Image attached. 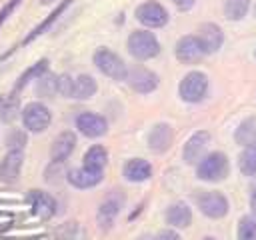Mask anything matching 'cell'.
<instances>
[{
    "instance_id": "cell-1",
    "label": "cell",
    "mask_w": 256,
    "mask_h": 240,
    "mask_svg": "<svg viewBox=\"0 0 256 240\" xmlns=\"http://www.w3.org/2000/svg\"><path fill=\"white\" fill-rule=\"evenodd\" d=\"M230 162L224 152H210L196 164V176L204 182H220L228 176Z\"/></svg>"
},
{
    "instance_id": "cell-2",
    "label": "cell",
    "mask_w": 256,
    "mask_h": 240,
    "mask_svg": "<svg viewBox=\"0 0 256 240\" xmlns=\"http://www.w3.org/2000/svg\"><path fill=\"white\" fill-rule=\"evenodd\" d=\"M126 46H128V52L136 60H150V58L160 54V42L148 30H134L128 36Z\"/></svg>"
},
{
    "instance_id": "cell-3",
    "label": "cell",
    "mask_w": 256,
    "mask_h": 240,
    "mask_svg": "<svg viewBox=\"0 0 256 240\" xmlns=\"http://www.w3.org/2000/svg\"><path fill=\"white\" fill-rule=\"evenodd\" d=\"M94 64L104 76H108L112 80H126V76H128V68H126L124 60L108 48H98L94 52Z\"/></svg>"
},
{
    "instance_id": "cell-4",
    "label": "cell",
    "mask_w": 256,
    "mask_h": 240,
    "mask_svg": "<svg viewBox=\"0 0 256 240\" xmlns=\"http://www.w3.org/2000/svg\"><path fill=\"white\" fill-rule=\"evenodd\" d=\"M208 92V78L204 72H198V70H192L188 72L180 84H178V94L184 102H190V104H196L200 102Z\"/></svg>"
},
{
    "instance_id": "cell-5",
    "label": "cell",
    "mask_w": 256,
    "mask_h": 240,
    "mask_svg": "<svg viewBox=\"0 0 256 240\" xmlns=\"http://www.w3.org/2000/svg\"><path fill=\"white\" fill-rule=\"evenodd\" d=\"M52 122L50 110L42 102H30L22 110V124L28 132H44Z\"/></svg>"
},
{
    "instance_id": "cell-6",
    "label": "cell",
    "mask_w": 256,
    "mask_h": 240,
    "mask_svg": "<svg viewBox=\"0 0 256 240\" xmlns=\"http://www.w3.org/2000/svg\"><path fill=\"white\" fill-rule=\"evenodd\" d=\"M196 206L208 218H224L228 214V200L224 194H220L216 190L198 192L196 194Z\"/></svg>"
},
{
    "instance_id": "cell-7",
    "label": "cell",
    "mask_w": 256,
    "mask_h": 240,
    "mask_svg": "<svg viewBox=\"0 0 256 240\" xmlns=\"http://www.w3.org/2000/svg\"><path fill=\"white\" fill-rule=\"evenodd\" d=\"M136 20L148 28H162L168 22V12L160 2L148 0L136 8Z\"/></svg>"
},
{
    "instance_id": "cell-8",
    "label": "cell",
    "mask_w": 256,
    "mask_h": 240,
    "mask_svg": "<svg viewBox=\"0 0 256 240\" xmlns=\"http://www.w3.org/2000/svg\"><path fill=\"white\" fill-rule=\"evenodd\" d=\"M126 82L138 94H150V92H154L158 88V76L152 70L144 68V66L130 68L128 70V76H126Z\"/></svg>"
},
{
    "instance_id": "cell-9",
    "label": "cell",
    "mask_w": 256,
    "mask_h": 240,
    "mask_svg": "<svg viewBox=\"0 0 256 240\" xmlns=\"http://www.w3.org/2000/svg\"><path fill=\"white\" fill-rule=\"evenodd\" d=\"M208 144H210V134H208L206 130L194 132V134L186 140V144H184V148H182V158H184V162H186V164H198V162L204 158V152H206Z\"/></svg>"
},
{
    "instance_id": "cell-10",
    "label": "cell",
    "mask_w": 256,
    "mask_h": 240,
    "mask_svg": "<svg viewBox=\"0 0 256 240\" xmlns=\"http://www.w3.org/2000/svg\"><path fill=\"white\" fill-rule=\"evenodd\" d=\"M174 54H176V58H178L180 62H184V64H194V62H198L202 56H206V52H204V48H202L198 36H192V34L182 36V38L176 42Z\"/></svg>"
},
{
    "instance_id": "cell-11",
    "label": "cell",
    "mask_w": 256,
    "mask_h": 240,
    "mask_svg": "<svg viewBox=\"0 0 256 240\" xmlns=\"http://www.w3.org/2000/svg\"><path fill=\"white\" fill-rule=\"evenodd\" d=\"M76 128L88 138H100V136H104L108 132V122L100 114L82 112V114L76 116Z\"/></svg>"
},
{
    "instance_id": "cell-12",
    "label": "cell",
    "mask_w": 256,
    "mask_h": 240,
    "mask_svg": "<svg viewBox=\"0 0 256 240\" xmlns=\"http://www.w3.org/2000/svg\"><path fill=\"white\" fill-rule=\"evenodd\" d=\"M28 202H30L32 212L42 220H48L56 214V200L50 194L42 192V190H30L28 192Z\"/></svg>"
},
{
    "instance_id": "cell-13",
    "label": "cell",
    "mask_w": 256,
    "mask_h": 240,
    "mask_svg": "<svg viewBox=\"0 0 256 240\" xmlns=\"http://www.w3.org/2000/svg\"><path fill=\"white\" fill-rule=\"evenodd\" d=\"M122 202H124V196H120L118 192L108 194L100 202V206H98V224L102 228H110L112 226V222L116 220V216H118V212L122 208Z\"/></svg>"
},
{
    "instance_id": "cell-14",
    "label": "cell",
    "mask_w": 256,
    "mask_h": 240,
    "mask_svg": "<svg viewBox=\"0 0 256 240\" xmlns=\"http://www.w3.org/2000/svg\"><path fill=\"white\" fill-rule=\"evenodd\" d=\"M66 180L74 186V188H94L96 184L102 182V170H92L88 166H82V168H74V170H68L66 174Z\"/></svg>"
},
{
    "instance_id": "cell-15",
    "label": "cell",
    "mask_w": 256,
    "mask_h": 240,
    "mask_svg": "<svg viewBox=\"0 0 256 240\" xmlns=\"http://www.w3.org/2000/svg\"><path fill=\"white\" fill-rule=\"evenodd\" d=\"M196 36H198V40H200V44H202V48H204L206 54H214L222 46V42H224V34L220 30V26L214 24V22L202 24Z\"/></svg>"
},
{
    "instance_id": "cell-16",
    "label": "cell",
    "mask_w": 256,
    "mask_h": 240,
    "mask_svg": "<svg viewBox=\"0 0 256 240\" xmlns=\"http://www.w3.org/2000/svg\"><path fill=\"white\" fill-rule=\"evenodd\" d=\"M172 136H174V134H172L170 124L160 122V124L152 126V130L148 132V148H150L152 152H156V154H162V152H166V150L170 148Z\"/></svg>"
},
{
    "instance_id": "cell-17",
    "label": "cell",
    "mask_w": 256,
    "mask_h": 240,
    "mask_svg": "<svg viewBox=\"0 0 256 240\" xmlns=\"http://www.w3.org/2000/svg\"><path fill=\"white\" fill-rule=\"evenodd\" d=\"M74 146H76V136H74V132H70V130L60 132V134L54 138L52 148H50V158H52V162H64V160L72 154Z\"/></svg>"
},
{
    "instance_id": "cell-18",
    "label": "cell",
    "mask_w": 256,
    "mask_h": 240,
    "mask_svg": "<svg viewBox=\"0 0 256 240\" xmlns=\"http://www.w3.org/2000/svg\"><path fill=\"white\" fill-rule=\"evenodd\" d=\"M122 174L128 182H144L152 176V166L144 158H132L124 164Z\"/></svg>"
},
{
    "instance_id": "cell-19",
    "label": "cell",
    "mask_w": 256,
    "mask_h": 240,
    "mask_svg": "<svg viewBox=\"0 0 256 240\" xmlns=\"http://www.w3.org/2000/svg\"><path fill=\"white\" fill-rule=\"evenodd\" d=\"M22 162H24V150L20 148H10L8 154L4 156L2 164H0V174L6 180H16L20 170H22Z\"/></svg>"
},
{
    "instance_id": "cell-20",
    "label": "cell",
    "mask_w": 256,
    "mask_h": 240,
    "mask_svg": "<svg viewBox=\"0 0 256 240\" xmlns=\"http://www.w3.org/2000/svg\"><path fill=\"white\" fill-rule=\"evenodd\" d=\"M166 222L174 228H186L192 222V210L184 202L170 204L168 210H166Z\"/></svg>"
},
{
    "instance_id": "cell-21",
    "label": "cell",
    "mask_w": 256,
    "mask_h": 240,
    "mask_svg": "<svg viewBox=\"0 0 256 240\" xmlns=\"http://www.w3.org/2000/svg\"><path fill=\"white\" fill-rule=\"evenodd\" d=\"M72 2H74V0H62V2H60V4H58V6H56V8H54V10H52V12H50V14H48V16H46V18H44V20H42V22H40V24H38V26H36L28 36H26V38H24V44H30L32 40H36L38 36H42V34H44V32H46V30H48L56 20H58V16H62V14H64V10H66Z\"/></svg>"
},
{
    "instance_id": "cell-22",
    "label": "cell",
    "mask_w": 256,
    "mask_h": 240,
    "mask_svg": "<svg viewBox=\"0 0 256 240\" xmlns=\"http://www.w3.org/2000/svg\"><path fill=\"white\" fill-rule=\"evenodd\" d=\"M98 90V84L96 80L90 76V74H80L74 78V90H72V98H78V100H88L96 94Z\"/></svg>"
},
{
    "instance_id": "cell-23",
    "label": "cell",
    "mask_w": 256,
    "mask_h": 240,
    "mask_svg": "<svg viewBox=\"0 0 256 240\" xmlns=\"http://www.w3.org/2000/svg\"><path fill=\"white\" fill-rule=\"evenodd\" d=\"M234 140L240 146H246V144L256 142V116H248V118H244L238 124L236 132H234Z\"/></svg>"
},
{
    "instance_id": "cell-24",
    "label": "cell",
    "mask_w": 256,
    "mask_h": 240,
    "mask_svg": "<svg viewBox=\"0 0 256 240\" xmlns=\"http://www.w3.org/2000/svg\"><path fill=\"white\" fill-rule=\"evenodd\" d=\"M238 168L244 176H256V142L244 146L238 156Z\"/></svg>"
},
{
    "instance_id": "cell-25",
    "label": "cell",
    "mask_w": 256,
    "mask_h": 240,
    "mask_svg": "<svg viewBox=\"0 0 256 240\" xmlns=\"http://www.w3.org/2000/svg\"><path fill=\"white\" fill-rule=\"evenodd\" d=\"M106 162H108V152H106V148L100 146V144L90 146V148L86 150V154H84V166H88V168H92V170H104Z\"/></svg>"
},
{
    "instance_id": "cell-26",
    "label": "cell",
    "mask_w": 256,
    "mask_h": 240,
    "mask_svg": "<svg viewBox=\"0 0 256 240\" xmlns=\"http://www.w3.org/2000/svg\"><path fill=\"white\" fill-rule=\"evenodd\" d=\"M44 72H48V60L44 58V60H38L34 66H30L26 72H22V76L18 78V82H16V86H14V90L18 92V90H22L30 80H38Z\"/></svg>"
},
{
    "instance_id": "cell-27",
    "label": "cell",
    "mask_w": 256,
    "mask_h": 240,
    "mask_svg": "<svg viewBox=\"0 0 256 240\" xmlns=\"http://www.w3.org/2000/svg\"><path fill=\"white\" fill-rule=\"evenodd\" d=\"M36 94L38 96H54L58 94V76L44 72L38 80H36Z\"/></svg>"
},
{
    "instance_id": "cell-28",
    "label": "cell",
    "mask_w": 256,
    "mask_h": 240,
    "mask_svg": "<svg viewBox=\"0 0 256 240\" xmlns=\"http://www.w3.org/2000/svg\"><path fill=\"white\" fill-rule=\"evenodd\" d=\"M250 8V0H226L224 2V16L228 20H242Z\"/></svg>"
},
{
    "instance_id": "cell-29",
    "label": "cell",
    "mask_w": 256,
    "mask_h": 240,
    "mask_svg": "<svg viewBox=\"0 0 256 240\" xmlns=\"http://www.w3.org/2000/svg\"><path fill=\"white\" fill-rule=\"evenodd\" d=\"M18 114V98L16 96H4L0 98V120L12 122Z\"/></svg>"
},
{
    "instance_id": "cell-30",
    "label": "cell",
    "mask_w": 256,
    "mask_h": 240,
    "mask_svg": "<svg viewBox=\"0 0 256 240\" xmlns=\"http://www.w3.org/2000/svg\"><path fill=\"white\" fill-rule=\"evenodd\" d=\"M58 240H84V232L76 222H66L56 230Z\"/></svg>"
},
{
    "instance_id": "cell-31",
    "label": "cell",
    "mask_w": 256,
    "mask_h": 240,
    "mask_svg": "<svg viewBox=\"0 0 256 240\" xmlns=\"http://www.w3.org/2000/svg\"><path fill=\"white\" fill-rule=\"evenodd\" d=\"M238 240H256V214L244 216L238 224Z\"/></svg>"
},
{
    "instance_id": "cell-32",
    "label": "cell",
    "mask_w": 256,
    "mask_h": 240,
    "mask_svg": "<svg viewBox=\"0 0 256 240\" xmlns=\"http://www.w3.org/2000/svg\"><path fill=\"white\" fill-rule=\"evenodd\" d=\"M72 90H74V78L70 74H60L58 76V94L72 98Z\"/></svg>"
},
{
    "instance_id": "cell-33",
    "label": "cell",
    "mask_w": 256,
    "mask_h": 240,
    "mask_svg": "<svg viewBox=\"0 0 256 240\" xmlns=\"http://www.w3.org/2000/svg\"><path fill=\"white\" fill-rule=\"evenodd\" d=\"M24 144H26V136L22 134V132H12L10 136H8V148H20V150H24Z\"/></svg>"
},
{
    "instance_id": "cell-34",
    "label": "cell",
    "mask_w": 256,
    "mask_h": 240,
    "mask_svg": "<svg viewBox=\"0 0 256 240\" xmlns=\"http://www.w3.org/2000/svg\"><path fill=\"white\" fill-rule=\"evenodd\" d=\"M20 2H22V0H8V2L4 4V8L0 10V28H2V24L6 22V18L16 10V6H18Z\"/></svg>"
},
{
    "instance_id": "cell-35",
    "label": "cell",
    "mask_w": 256,
    "mask_h": 240,
    "mask_svg": "<svg viewBox=\"0 0 256 240\" xmlns=\"http://www.w3.org/2000/svg\"><path fill=\"white\" fill-rule=\"evenodd\" d=\"M154 240H180V236H178L174 230H162V232L156 234Z\"/></svg>"
},
{
    "instance_id": "cell-36",
    "label": "cell",
    "mask_w": 256,
    "mask_h": 240,
    "mask_svg": "<svg viewBox=\"0 0 256 240\" xmlns=\"http://www.w3.org/2000/svg\"><path fill=\"white\" fill-rule=\"evenodd\" d=\"M194 2H196V0H172V4H174L178 10H182V12L190 10V8L194 6Z\"/></svg>"
},
{
    "instance_id": "cell-37",
    "label": "cell",
    "mask_w": 256,
    "mask_h": 240,
    "mask_svg": "<svg viewBox=\"0 0 256 240\" xmlns=\"http://www.w3.org/2000/svg\"><path fill=\"white\" fill-rule=\"evenodd\" d=\"M250 206H252V212L256 214V190H254L252 196H250Z\"/></svg>"
},
{
    "instance_id": "cell-38",
    "label": "cell",
    "mask_w": 256,
    "mask_h": 240,
    "mask_svg": "<svg viewBox=\"0 0 256 240\" xmlns=\"http://www.w3.org/2000/svg\"><path fill=\"white\" fill-rule=\"evenodd\" d=\"M136 240H154L152 236H148V234H144V236H140V238H136Z\"/></svg>"
},
{
    "instance_id": "cell-39",
    "label": "cell",
    "mask_w": 256,
    "mask_h": 240,
    "mask_svg": "<svg viewBox=\"0 0 256 240\" xmlns=\"http://www.w3.org/2000/svg\"><path fill=\"white\" fill-rule=\"evenodd\" d=\"M42 4H52V2H56V0H40Z\"/></svg>"
},
{
    "instance_id": "cell-40",
    "label": "cell",
    "mask_w": 256,
    "mask_h": 240,
    "mask_svg": "<svg viewBox=\"0 0 256 240\" xmlns=\"http://www.w3.org/2000/svg\"><path fill=\"white\" fill-rule=\"evenodd\" d=\"M204 240H216V238H212V236H208V238H204Z\"/></svg>"
},
{
    "instance_id": "cell-41",
    "label": "cell",
    "mask_w": 256,
    "mask_h": 240,
    "mask_svg": "<svg viewBox=\"0 0 256 240\" xmlns=\"http://www.w3.org/2000/svg\"><path fill=\"white\" fill-rule=\"evenodd\" d=\"M254 16H256V6H254Z\"/></svg>"
},
{
    "instance_id": "cell-42",
    "label": "cell",
    "mask_w": 256,
    "mask_h": 240,
    "mask_svg": "<svg viewBox=\"0 0 256 240\" xmlns=\"http://www.w3.org/2000/svg\"><path fill=\"white\" fill-rule=\"evenodd\" d=\"M254 56H256V50H254Z\"/></svg>"
}]
</instances>
